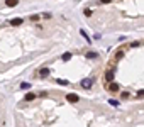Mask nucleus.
<instances>
[{
  "mask_svg": "<svg viewBox=\"0 0 144 127\" xmlns=\"http://www.w3.org/2000/svg\"><path fill=\"white\" fill-rule=\"evenodd\" d=\"M92 85H93V78H83L81 80V87L83 88H92Z\"/></svg>",
  "mask_w": 144,
  "mask_h": 127,
  "instance_id": "nucleus-1",
  "label": "nucleus"
},
{
  "mask_svg": "<svg viewBox=\"0 0 144 127\" xmlns=\"http://www.w3.org/2000/svg\"><path fill=\"white\" fill-rule=\"evenodd\" d=\"M66 100L70 102V103H76L80 98H78V95H75V93H68L66 95Z\"/></svg>",
  "mask_w": 144,
  "mask_h": 127,
  "instance_id": "nucleus-2",
  "label": "nucleus"
},
{
  "mask_svg": "<svg viewBox=\"0 0 144 127\" xmlns=\"http://www.w3.org/2000/svg\"><path fill=\"white\" fill-rule=\"evenodd\" d=\"M112 80H114V70H109V71L105 73V81L112 83Z\"/></svg>",
  "mask_w": 144,
  "mask_h": 127,
  "instance_id": "nucleus-3",
  "label": "nucleus"
},
{
  "mask_svg": "<svg viewBox=\"0 0 144 127\" xmlns=\"http://www.w3.org/2000/svg\"><path fill=\"white\" fill-rule=\"evenodd\" d=\"M9 24H10V26H20V24H24V20L20 19V17H17V19H12Z\"/></svg>",
  "mask_w": 144,
  "mask_h": 127,
  "instance_id": "nucleus-4",
  "label": "nucleus"
},
{
  "mask_svg": "<svg viewBox=\"0 0 144 127\" xmlns=\"http://www.w3.org/2000/svg\"><path fill=\"white\" fill-rule=\"evenodd\" d=\"M39 75L43 78H46V76H49V68H43L41 71H39Z\"/></svg>",
  "mask_w": 144,
  "mask_h": 127,
  "instance_id": "nucleus-5",
  "label": "nucleus"
},
{
  "mask_svg": "<svg viewBox=\"0 0 144 127\" xmlns=\"http://www.w3.org/2000/svg\"><path fill=\"white\" fill-rule=\"evenodd\" d=\"M19 4V0H5V5L7 7H15Z\"/></svg>",
  "mask_w": 144,
  "mask_h": 127,
  "instance_id": "nucleus-6",
  "label": "nucleus"
},
{
  "mask_svg": "<svg viewBox=\"0 0 144 127\" xmlns=\"http://www.w3.org/2000/svg\"><path fill=\"white\" fill-rule=\"evenodd\" d=\"M109 92H119V85L117 83H110L109 85Z\"/></svg>",
  "mask_w": 144,
  "mask_h": 127,
  "instance_id": "nucleus-7",
  "label": "nucleus"
},
{
  "mask_svg": "<svg viewBox=\"0 0 144 127\" xmlns=\"http://www.w3.org/2000/svg\"><path fill=\"white\" fill-rule=\"evenodd\" d=\"M36 98V93H32V92H29L27 95H26V100H27V102H31V100H34Z\"/></svg>",
  "mask_w": 144,
  "mask_h": 127,
  "instance_id": "nucleus-8",
  "label": "nucleus"
},
{
  "mask_svg": "<svg viewBox=\"0 0 144 127\" xmlns=\"http://www.w3.org/2000/svg\"><path fill=\"white\" fill-rule=\"evenodd\" d=\"M80 34H81V36H83V37H85V39H87V43H92V39H90V37H88V36H87V32H85L83 29H80Z\"/></svg>",
  "mask_w": 144,
  "mask_h": 127,
  "instance_id": "nucleus-9",
  "label": "nucleus"
},
{
  "mask_svg": "<svg viewBox=\"0 0 144 127\" xmlns=\"http://www.w3.org/2000/svg\"><path fill=\"white\" fill-rule=\"evenodd\" d=\"M61 58H63V61H70V59H71V53H65Z\"/></svg>",
  "mask_w": 144,
  "mask_h": 127,
  "instance_id": "nucleus-10",
  "label": "nucleus"
},
{
  "mask_svg": "<svg viewBox=\"0 0 144 127\" xmlns=\"http://www.w3.org/2000/svg\"><path fill=\"white\" fill-rule=\"evenodd\" d=\"M97 56H98V54H97V53H92V51H90V53H87V58H90V59H92V58L95 59Z\"/></svg>",
  "mask_w": 144,
  "mask_h": 127,
  "instance_id": "nucleus-11",
  "label": "nucleus"
},
{
  "mask_svg": "<svg viewBox=\"0 0 144 127\" xmlns=\"http://www.w3.org/2000/svg\"><path fill=\"white\" fill-rule=\"evenodd\" d=\"M29 19H31L32 22H36V20H39V15H36V14H32V15L29 17Z\"/></svg>",
  "mask_w": 144,
  "mask_h": 127,
  "instance_id": "nucleus-12",
  "label": "nucleus"
},
{
  "mask_svg": "<svg viewBox=\"0 0 144 127\" xmlns=\"http://www.w3.org/2000/svg\"><path fill=\"white\" fill-rule=\"evenodd\" d=\"M109 103H110L112 107H117V105H119V102H117V100H112V98H110V100H109Z\"/></svg>",
  "mask_w": 144,
  "mask_h": 127,
  "instance_id": "nucleus-13",
  "label": "nucleus"
},
{
  "mask_svg": "<svg viewBox=\"0 0 144 127\" xmlns=\"http://www.w3.org/2000/svg\"><path fill=\"white\" fill-rule=\"evenodd\" d=\"M20 88H22V90H27V88H31V85H29V83H22V85H20Z\"/></svg>",
  "mask_w": 144,
  "mask_h": 127,
  "instance_id": "nucleus-14",
  "label": "nucleus"
},
{
  "mask_svg": "<svg viewBox=\"0 0 144 127\" xmlns=\"http://www.w3.org/2000/svg\"><path fill=\"white\" fill-rule=\"evenodd\" d=\"M83 14H85L87 17H90V15H92V10H90V9H85V12H83Z\"/></svg>",
  "mask_w": 144,
  "mask_h": 127,
  "instance_id": "nucleus-15",
  "label": "nucleus"
},
{
  "mask_svg": "<svg viewBox=\"0 0 144 127\" xmlns=\"http://www.w3.org/2000/svg\"><path fill=\"white\" fill-rule=\"evenodd\" d=\"M56 81L59 83V85H68V81H66V80H61V78H59V80H56Z\"/></svg>",
  "mask_w": 144,
  "mask_h": 127,
  "instance_id": "nucleus-16",
  "label": "nucleus"
},
{
  "mask_svg": "<svg viewBox=\"0 0 144 127\" xmlns=\"http://www.w3.org/2000/svg\"><path fill=\"white\" fill-rule=\"evenodd\" d=\"M137 97H144V90H139V92H137Z\"/></svg>",
  "mask_w": 144,
  "mask_h": 127,
  "instance_id": "nucleus-17",
  "label": "nucleus"
},
{
  "mask_svg": "<svg viewBox=\"0 0 144 127\" xmlns=\"http://www.w3.org/2000/svg\"><path fill=\"white\" fill-rule=\"evenodd\" d=\"M100 2H102V4H110L112 0H100Z\"/></svg>",
  "mask_w": 144,
  "mask_h": 127,
  "instance_id": "nucleus-18",
  "label": "nucleus"
}]
</instances>
